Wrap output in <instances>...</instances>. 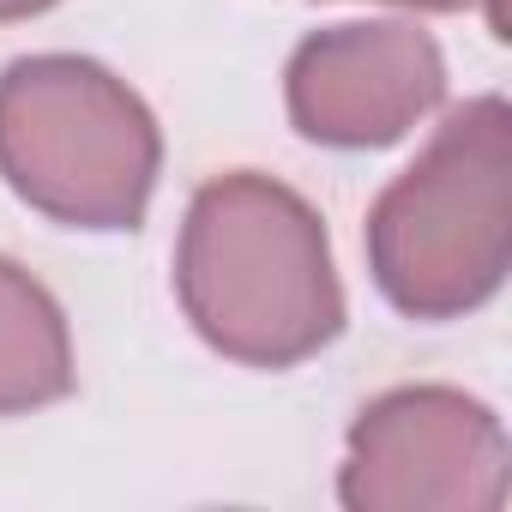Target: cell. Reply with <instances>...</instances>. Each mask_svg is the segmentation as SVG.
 I'll return each mask as SVG.
<instances>
[{"label":"cell","mask_w":512,"mask_h":512,"mask_svg":"<svg viewBox=\"0 0 512 512\" xmlns=\"http://www.w3.org/2000/svg\"><path fill=\"white\" fill-rule=\"evenodd\" d=\"M67 392V338L49 296L0 260V410Z\"/></svg>","instance_id":"4"},{"label":"cell","mask_w":512,"mask_h":512,"mask_svg":"<svg viewBox=\"0 0 512 512\" xmlns=\"http://www.w3.org/2000/svg\"><path fill=\"white\" fill-rule=\"evenodd\" d=\"M181 296L199 332L247 362H290L338 326L320 223L302 199L253 175L199 193L181 247Z\"/></svg>","instance_id":"1"},{"label":"cell","mask_w":512,"mask_h":512,"mask_svg":"<svg viewBox=\"0 0 512 512\" xmlns=\"http://www.w3.org/2000/svg\"><path fill=\"white\" fill-rule=\"evenodd\" d=\"M0 163L43 211L109 229L139 217L157 133L103 67L19 61L0 85Z\"/></svg>","instance_id":"2"},{"label":"cell","mask_w":512,"mask_h":512,"mask_svg":"<svg viewBox=\"0 0 512 512\" xmlns=\"http://www.w3.org/2000/svg\"><path fill=\"white\" fill-rule=\"evenodd\" d=\"M37 7H49V0H0V19H19V13H37Z\"/></svg>","instance_id":"5"},{"label":"cell","mask_w":512,"mask_h":512,"mask_svg":"<svg viewBox=\"0 0 512 512\" xmlns=\"http://www.w3.org/2000/svg\"><path fill=\"white\" fill-rule=\"evenodd\" d=\"M404 43L392 37H326L296 55V121L314 139H386L404 109Z\"/></svg>","instance_id":"3"}]
</instances>
